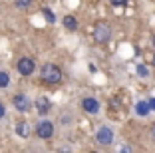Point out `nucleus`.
Segmentation results:
<instances>
[{"instance_id":"ddd939ff","label":"nucleus","mask_w":155,"mask_h":153,"mask_svg":"<svg viewBox=\"0 0 155 153\" xmlns=\"http://www.w3.org/2000/svg\"><path fill=\"white\" fill-rule=\"evenodd\" d=\"M8 86H10V74L4 72V70H0V90H4Z\"/></svg>"},{"instance_id":"5701e85b","label":"nucleus","mask_w":155,"mask_h":153,"mask_svg":"<svg viewBox=\"0 0 155 153\" xmlns=\"http://www.w3.org/2000/svg\"><path fill=\"white\" fill-rule=\"evenodd\" d=\"M151 66L155 68V54H153V60H151Z\"/></svg>"},{"instance_id":"2eb2a0df","label":"nucleus","mask_w":155,"mask_h":153,"mask_svg":"<svg viewBox=\"0 0 155 153\" xmlns=\"http://www.w3.org/2000/svg\"><path fill=\"white\" fill-rule=\"evenodd\" d=\"M135 72H137V76H141V78H147V76H149V70H147L145 64H137V66H135Z\"/></svg>"},{"instance_id":"0eeeda50","label":"nucleus","mask_w":155,"mask_h":153,"mask_svg":"<svg viewBox=\"0 0 155 153\" xmlns=\"http://www.w3.org/2000/svg\"><path fill=\"white\" fill-rule=\"evenodd\" d=\"M34 108H36V113L44 119V117L52 111V99L48 98V95H38L36 101H34Z\"/></svg>"},{"instance_id":"f03ea898","label":"nucleus","mask_w":155,"mask_h":153,"mask_svg":"<svg viewBox=\"0 0 155 153\" xmlns=\"http://www.w3.org/2000/svg\"><path fill=\"white\" fill-rule=\"evenodd\" d=\"M91 38H94V42H97V44H107V42H111V38H114V28H111V24L105 22V20H97V22L94 24V30H91Z\"/></svg>"},{"instance_id":"b1692460","label":"nucleus","mask_w":155,"mask_h":153,"mask_svg":"<svg viewBox=\"0 0 155 153\" xmlns=\"http://www.w3.org/2000/svg\"><path fill=\"white\" fill-rule=\"evenodd\" d=\"M90 153H100V151H90Z\"/></svg>"},{"instance_id":"1a4fd4ad","label":"nucleus","mask_w":155,"mask_h":153,"mask_svg":"<svg viewBox=\"0 0 155 153\" xmlns=\"http://www.w3.org/2000/svg\"><path fill=\"white\" fill-rule=\"evenodd\" d=\"M14 131H16V135H18V137L28 139V137H30V133H32V127H30V123H28V121H24V119H22V121L16 123Z\"/></svg>"},{"instance_id":"9b49d317","label":"nucleus","mask_w":155,"mask_h":153,"mask_svg":"<svg viewBox=\"0 0 155 153\" xmlns=\"http://www.w3.org/2000/svg\"><path fill=\"white\" fill-rule=\"evenodd\" d=\"M62 24H64V28L70 30V32H76L78 26H80V24H78V18L74 16V14H66L64 18H62Z\"/></svg>"},{"instance_id":"4be33fe9","label":"nucleus","mask_w":155,"mask_h":153,"mask_svg":"<svg viewBox=\"0 0 155 153\" xmlns=\"http://www.w3.org/2000/svg\"><path fill=\"white\" fill-rule=\"evenodd\" d=\"M151 46H153V48H155V34H153V36H151Z\"/></svg>"},{"instance_id":"dca6fc26","label":"nucleus","mask_w":155,"mask_h":153,"mask_svg":"<svg viewBox=\"0 0 155 153\" xmlns=\"http://www.w3.org/2000/svg\"><path fill=\"white\" fill-rule=\"evenodd\" d=\"M110 4L115 8H123V6H127V0H110Z\"/></svg>"},{"instance_id":"4468645a","label":"nucleus","mask_w":155,"mask_h":153,"mask_svg":"<svg viewBox=\"0 0 155 153\" xmlns=\"http://www.w3.org/2000/svg\"><path fill=\"white\" fill-rule=\"evenodd\" d=\"M32 4H34V0H14V6L18 10H28Z\"/></svg>"},{"instance_id":"39448f33","label":"nucleus","mask_w":155,"mask_h":153,"mask_svg":"<svg viewBox=\"0 0 155 153\" xmlns=\"http://www.w3.org/2000/svg\"><path fill=\"white\" fill-rule=\"evenodd\" d=\"M12 105L16 111L20 113H28L30 109H32V101H30V95H26L24 91H18V94H14L12 95Z\"/></svg>"},{"instance_id":"423d86ee","label":"nucleus","mask_w":155,"mask_h":153,"mask_svg":"<svg viewBox=\"0 0 155 153\" xmlns=\"http://www.w3.org/2000/svg\"><path fill=\"white\" fill-rule=\"evenodd\" d=\"M114 129H111L110 125H100L96 131V143L101 145V147H110L111 143H114Z\"/></svg>"},{"instance_id":"f3484780","label":"nucleus","mask_w":155,"mask_h":153,"mask_svg":"<svg viewBox=\"0 0 155 153\" xmlns=\"http://www.w3.org/2000/svg\"><path fill=\"white\" fill-rule=\"evenodd\" d=\"M119 153H131V145H129V143H123L121 147H119Z\"/></svg>"},{"instance_id":"6e6552de","label":"nucleus","mask_w":155,"mask_h":153,"mask_svg":"<svg viewBox=\"0 0 155 153\" xmlns=\"http://www.w3.org/2000/svg\"><path fill=\"white\" fill-rule=\"evenodd\" d=\"M101 109V104H100V99L96 98H91V95H87V98L82 99V111H86L87 115H97Z\"/></svg>"},{"instance_id":"7ed1b4c3","label":"nucleus","mask_w":155,"mask_h":153,"mask_svg":"<svg viewBox=\"0 0 155 153\" xmlns=\"http://www.w3.org/2000/svg\"><path fill=\"white\" fill-rule=\"evenodd\" d=\"M34 133H36L38 139H52L56 133V125L50 119H40V121L34 125Z\"/></svg>"},{"instance_id":"412c9836","label":"nucleus","mask_w":155,"mask_h":153,"mask_svg":"<svg viewBox=\"0 0 155 153\" xmlns=\"http://www.w3.org/2000/svg\"><path fill=\"white\" fill-rule=\"evenodd\" d=\"M87 70H90V72H91V74H96V72H97V68H96V66H94V64H90V66H87Z\"/></svg>"},{"instance_id":"aec40b11","label":"nucleus","mask_w":155,"mask_h":153,"mask_svg":"<svg viewBox=\"0 0 155 153\" xmlns=\"http://www.w3.org/2000/svg\"><path fill=\"white\" fill-rule=\"evenodd\" d=\"M147 101H149V109H151V111H155V95H153V98H149Z\"/></svg>"},{"instance_id":"6ab92c4d","label":"nucleus","mask_w":155,"mask_h":153,"mask_svg":"<svg viewBox=\"0 0 155 153\" xmlns=\"http://www.w3.org/2000/svg\"><path fill=\"white\" fill-rule=\"evenodd\" d=\"M4 117H6V105L0 101V119H4Z\"/></svg>"},{"instance_id":"f8f14e48","label":"nucleus","mask_w":155,"mask_h":153,"mask_svg":"<svg viewBox=\"0 0 155 153\" xmlns=\"http://www.w3.org/2000/svg\"><path fill=\"white\" fill-rule=\"evenodd\" d=\"M40 12H42V16H44V20H46L48 24H56V22H58V18H56V14H54V10H52V8L44 6Z\"/></svg>"},{"instance_id":"f257e3e1","label":"nucleus","mask_w":155,"mask_h":153,"mask_svg":"<svg viewBox=\"0 0 155 153\" xmlns=\"http://www.w3.org/2000/svg\"><path fill=\"white\" fill-rule=\"evenodd\" d=\"M62 78H64V74H62V70H60L58 64H54V62L42 64V68H40V80L44 81L46 86H58L60 81H62Z\"/></svg>"},{"instance_id":"9d476101","label":"nucleus","mask_w":155,"mask_h":153,"mask_svg":"<svg viewBox=\"0 0 155 153\" xmlns=\"http://www.w3.org/2000/svg\"><path fill=\"white\" fill-rule=\"evenodd\" d=\"M133 109H135V115H139V117H147V115L151 113V109H149V101H147V99H139Z\"/></svg>"},{"instance_id":"20e7f679","label":"nucleus","mask_w":155,"mask_h":153,"mask_svg":"<svg viewBox=\"0 0 155 153\" xmlns=\"http://www.w3.org/2000/svg\"><path fill=\"white\" fill-rule=\"evenodd\" d=\"M16 70H18V74L24 76V78L32 76V74L36 72V60L30 58V56H22V58H18V62H16Z\"/></svg>"},{"instance_id":"a211bd4d","label":"nucleus","mask_w":155,"mask_h":153,"mask_svg":"<svg viewBox=\"0 0 155 153\" xmlns=\"http://www.w3.org/2000/svg\"><path fill=\"white\" fill-rule=\"evenodd\" d=\"M149 139H151V143H155V123L149 127Z\"/></svg>"}]
</instances>
